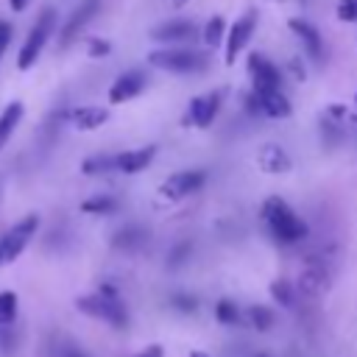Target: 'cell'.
I'll return each instance as SVG.
<instances>
[{"label": "cell", "instance_id": "6da1fadb", "mask_svg": "<svg viewBox=\"0 0 357 357\" xmlns=\"http://www.w3.org/2000/svg\"><path fill=\"white\" fill-rule=\"evenodd\" d=\"M262 223L268 226L273 240H279L284 245H293V243L307 237V223L290 209L287 201H282L276 195L265 198V204H262Z\"/></svg>", "mask_w": 357, "mask_h": 357}, {"label": "cell", "instance_id": "7a4b0ae2", "mask_svg": "<svg viewBox=\"0 0 357 357\" xmlns=\"http://www.w3.org/2000/svg\"><path fill=\"white\" fill-rule=\"evenodd\" d=\"M75 307H78L84 315H89V318H100V321L112 324L114 329H123V326L128 324L126 304L120 301L117 290H114V287H109V284L98 287V290H95V293H89V296L75 298Z\"/></svg>", "mask_w": 357, "mask_h": 357}, {"label": "cell", "instance_id": "3957f363", "mask_svg": "<svg viewBox=\"0 0 357 357\" xmlns=\"http://www.w3.org/2000/svg\"><path fill=\"white\" fill-rule=\"evenodd\" d=\"M53 28H56V11H53V8H45V11L36 17L33 28L28 31L25 42L20 45V53H17V67H20V70H31V67L36 64V59H39L42 47L47 45Z\"/></svg>", "mask_w": 357, "mask_h": 357}, {"label": "cell", "instance_id": "277c9868", "mask_svg": "<svg viewBox=\"0 0 357 357\" xmlns=\"http://www.w3.org/2000/svg\"><path fill=\"white\" fill-rule=\"evenodd\" d=\"M204 56L201 53H192V50H176V47H159V50H151L148 53V64L151 67H159L165 73H176V75H184V73H195L204 67Z\"/></svg>", "mask_w": 357, "mask_h": 357}, {"label": "cell", "instance_id": "5b68a950", "mask_svg": "<svg viewBox=\"0 0 357 357\" xmlns=\"http://www.w3.org/2000/svg\"><path fill=\"white\" fill-rule=\"evenodd\" d=\"M204 181H206V170H198V167H195V170H178V173L167 176V178L156 187V195H159V201L176 204V201H181V198L198 192V190L204 187Z\"/></svg>", "mask_w": 357, "mask_h": 357}, {"label": "cell", "instance_id": "8992f818", "mask_svg": "<svg viewBox=\"0 0 357 357\" xmlns=\"http://www.w3.org/2000/svg\"><path fill=\"white\" fill-rule=\"evenodd\" d=\"M36 229H39V215H25L22 220H17L11 229H6V231L0 234L3 265L14 262V259L28 248V243H31V240H33V234H36Z\"/></svg>", "mask_w": 357, "mask_h": 357}, {"label": "cell", "instance_id": "52a82bcc", "mask_svg": "<svg viewBox=\"0 0 357 357\" xmlns=\"http://www.w3.org/2000/svg\"><path fill=\"white\" fill-rule=\"evenodd\" d=\"M254 28H257V11L254 8H248L243 17H237L231 22V28L226 31V45H223V61H226V67H231L234 59L240 56V50L251 42Z\"/></svg>", "mask_w": 357, "mask_h": 357}, {"label": "cell", "instance_id": "ba28073f", "mask_svg": "<svg viewBox=\"0 0 357 357\" xmlns=\"http://www.w3.org/2000/svg\"><path fill=\"white\" fill-rule=\"evenodd\" d=\"M220 103H223V92H220V89L206 92V95H195V98L187 103L184 126L209 128V126H212V120H215V117H218V112H220Z\"/></svg>", "mask_w": 357, "mask_h": 357}, {"label": "cell", "instance_id": "9c48e42d", "mask_svg": "<svg viewBox=\"0 0 357 357\" xmlns=\"http://www.w3.org/2000/svg\"><path fill=\"white\" fill-rule=\"evenodd\" d=\"M142 89H145V73H142V70H128V73L117 75L114 84L109 86V103H112V106L128 103V100H134L137 95H142Z\"/></svg>", "mask_w": 357, "mask_h": 357}, {"label": "cell", "instance_id": "30bf717a", "mask_svg": "<svg viewBox=\"0 0 357 357\" xmlns=\"http://www.w3.org/2000/svg\"><path fill=\"white\" fill-rule=\"evenodd\" d=\"M251 98L257 100V109L265 117H290V100L282 89L273 86H251Z\"/></svg>", "mask_w": 357, "mask_h": 357}, {"label": "cell", "instance_id": "8fae6325", "mask_svg": "<svg viewBox=\"0 0 357 357\" xmlns=\"http://www.w3.org/2000/svg\"><path fill=\"white\" fill-rule=\"evenodd\" d=\"M326 284H329V268H326V262L324 259H315V257L307 259V265L298 273V290L304 296L315 298V296H321L326 290Z\"/></svg>", "mask_w": 357, "mask_h": 357}, {"label": "cell", "instance_id": "7c38bea8", "mask_svg": "<svg viewBox=\"0 0 357 357\" xmlns=\"http://www.w3.org/2000/svg\"><path fill=\"white\" fill-rule=\"evenodd\" d=\"M287 28L301 39L307 56H310L312 61H321V56H324V39H321L318 28H315L312 22L301 20V17H290V20H287Z\"/></svg>", "mask_w": 357, "mask_h": 357}, {"label": "cell", "instance_id": "4fadbf2b", "mask_svg": "<svg viewBox=\"0 0 357 357\" xmlns=\"http://www.w3.org/2000/svg\"><path fill=\"white\" fill-rule=\"evenodd\" d=\"M195 36V25L190 20H167V22H159L151 28V39L153 42H187Z\"/></svg>", "mask_w": 357, "mask_h": 357}, {"label": "cell", "instance_id": "5bb4252c", "mask_svg": "<svg viewBox=\"0 0 357 357\" xmlns=\"http://www.w3.org/2000/svg\"><path fill=\"white\" fill-rule=\"evenodd\" d=\"M248 75H251L254 86H273V89H279V67L268 56H262V53H251L248 56Z\"/></svg>", "mask_w": 357, "mask_h": 357}, {"label": "cell", "instance_id": "9a60e30c", "mask_svg": "<svg viewBox=\"0 0 357 357\" xmlns=\"http://www.w3.org/2000/svg\"><path fill=\"white\" fill-rule=\"evenodd\" d=\"M95 11H98V0H84L75 11H73V17L64 22V28H61V36H59V42H61V47H67L84 28H86V22L95 17Z\"/></svg>", "mask_w": 357, "mask_h": 357}, {"label": "cell", "instance_id": "2e32d148", "mask_svg": "<svg viewBox=\"0 0 357 357\" xmlns=\"http://www.w3.org/2000/svg\"><path fill=\"white\" fill-rule=\"evenodd\" d=\"M257 167L262 173H287L290 170V156L282 145L276 142H265L259 151H257Z\"/></svg>", "mask_w": 357, "mask_h": 357}, {"label": "cell", "instance_id": "e0dca14e", "mask_svg": "<svg viewBox=\"0 0 357 357\" xmlns=\"http://www.w3.org/2000/svg\"><path fill=\"white\" fill-rule=\"evenodd\" d=\"M156 151H159L156 145H142V148H131V151L114 153L117 156V170H123V173H139V170H145L153 162Z\"/></svg>", "mask_w": 357, "mask_h": 357}, {"label": "cell", "instance_id": "ac0fdd59", "mask_svg": "<svg viewBox=\"0 0 357 357\" xmlns=\"http://www.w3.org/2000/svg\"><path fill=\"white\" fill-rule=\"evenodd\" d=\"M70 117H73V126L78 131H95L109 120V109H103V106H78V109H73Z\"/></svg>", "mask_w": 357, "mask_h": 357}, {"label": "cell", "instance_id": "d6986e66", "mask_svg": "<svg viewBox=\"0 0 357 357\" xmlns=\"http://www.w3.org/2000/svg\"><path fill=\"white\" fill-rule=\"evenodd\" d=\"M22 112H25L22 100H11V103H6V109L0 112V151L6 148V142L11 139V134L17 131V126H20V120H22Z\"/></svg>", "mask_w": 357, "mask_h": 357}, {"label": "cell", "instance_id": "ffe728a7", "mask_svg": "<svg viewBox=\"0 0 357 357\" xmlns=\"http://www.w3.org/2000/svg\"><path fill=\"white\" fill-rule=\"evenodd\" d=\"M109 170H117V156H112V153H95L81 162V173H86V176H98V173H109Z\"/></svg>", "mask_w": 357, "mask_h": 357}, {"label": "cell", "instance_id": "44dd1931", "mask_svg": "<svg viewBox=\"0 0 357 357\" xmlns=\"http://www.w3.org/2000/svg\"><path fill=\"white\" fill-rule=\"evenodd\" d=\"M145 240H148V234H145L142 229H137V226H126V229H120V231L112 237V245H114V248H126V251H131V248L142 245Z\"/></svg>", "mask_w": 357, "mask_h": 357}, {"label": "cell", "instance_id": "7402d4cb", "mask_svg": "<svg viewBox=\"0 0 357 357\" xmlns=\"http://www.w3.org/2000/svg\"><path fill=\"white\" fill-rule=\"evenodd\" d=\"M117 209V198L112 195H92L86 201H81V212L86 215H112Z\"/></svg>", "mask_w": 357, "mask_h": 357}, {"label": "cell", "instance_id": "603a6c76", "mask_svg": "<svg viewBox=\"0 0 357 357\" xmlns=\"http://www.w3.org/2000/svg\"><path fill=\"white\" fill-rule=\"evenodd\" d=\"M248 321H251V326H254V329H259V332H268V329L273 326L276 315H273V310H271V307L254 304V307H248Z\"/></svg>", "mask_w": 357, "mask_h": 357}, {"label": "cell", "instance_id": "cb8c5ba5", "mask_svg": "<svg viewBox=\"0 0 357 357\" xmlns=\"http://www.w3.org/2000/svg\"><path fill=\"white\" fill-rule=\"evenodd\" d=\"M223 33H226V20H223L220 14L209 17L206 25H204V42H206L209 47H215V45L223 42Z\"/></svg>", "mask_w": 357, "mask_h": 357}, {"label": "cell", "instance_id": "d4e9b609", "mask_svg": "<svg viewBox=\"0 0 357 357\" xmlns=\"http://www.w3.org/2000/svg\"><path fill=\"white\" fill-rule=\"evenodd\" d=\"M17 318V293L3 290L0 293V326H11Z\"/></svg>", "mask_w": 357, "mask_h": 357}, {"label": "cell", "instance_id": "484cf974", "mask_svg": "<svg viewBox=\"0 0 357 357\" xmlns=\"http://www.w3.org/2000/svg\"><path fill=\"white\" fill-rule=\"evenodd\" d=\"M215 318H218L220 324L231 326V324H237V321H240V312H237L234 301H229V298H220V301L215 304Z\"/></svg>", "mask_w": 357, "mask_h": 357}, {"label": "cell", "instance_id": "4316f807", "mask_svg": "<svg viewBox=\"0 0 357 357\" xmlns=\"http://www.w3.org/2000/svg\"><path fill=\"white\" fill-rule=\"evenodd\" d=\"M271 296H273V301H279L282 307H293V287H290V282H284V279L271 282Z\"/></svg>", "mask_w": 357, "mask_h": 357}, {"label": "cell", "instance_id": "83f0119b", "mask_svg": "<svg viewBox=\"0 0 357 357\" xmlns=\"http://www.w3.org/2000/svg\"><path fill=\"white\" fill-rule=\"evenodd\" d=\"M335 17L340 22H357V0H340L335 8Z\"/></svg>", "mask_w": 357, "mask_h": 357}, {"label": "cell", "instance_id": "f1b7e54d", "mask_svg": "<svg viewBox=\"0 0 357 357\" xmlns=\"http://www.w3.org/2000/svg\"><path fill=\"white\" fill-rule=\"evenodd\" d=\"M109 50H112V45H109L106 39H89V45H86V53H89L92 59H98V56H109Z\"/></svg>", "mask_w": 357, "mask_h": 357}, {"label": "cell", "instance_id": "f546056e", "mask_svg": "<svg viewBox=\"0 0 357 357\" xmlns=\"http://www.w3.org/2000/svg\"><path fill=\"white\" fill-rule=\"evenodd\" d=\"M8 45H11V25L0 20V59H3V53L8 50Z\"/></svg>", "mask_w": 357, "mask_h": 357}, {"label": "cell", "instance_id": "4dcf8cb0", "mask_svg": "<svg viewBox=\"0 0 357 357\" xmlns=\"http://www.w3.org/2000/svg\"><path fill=\"white\" fill-rule=\"evenodd\" d=\"M173 304L178 310H184V312H192L195 310V298L192 296H173Z\"/></svg>", "mask_w": 357, "mask_h": 357}, {"label": "cell", "instance_id": "1f68e13d", "mask_svg": "<svg viewBox=\"0 0 357 357\" xmlns=\"http://www.w3.org/2000/svg\"><path fill=\"white\" fill-rule=\"evenodd\" d=\"M137 357H165V351H162V346H145V351H139Z\"/></svg>", "mask_w": 357, "mask_h": 357}, {"label": "cell", "instance_id": "d6a6232c", "mask_svg": "<svg viewBox=\"0 0 357 357\" xmlns=\"http://www.w3.org/2000/svg\"><path fill=\"white\" fill-rule=\"evenodd\" d=\"M28 3H31V0H8L11 11H17V14H20V11H25V8H28Z\"/></svg>", "mask_w": 357, "mask_h": 357}, {"label": "cell", "instance_id": "836d02e7", "mask_svg": "<svg viewBox=\"0 0 357 357\" xmlns=\"http://www.w3.org/2000/svg\"><path fill=\"white\" fill-rule=\"evenodd\" d=\"M61 357H86V354H81L78 349H61Z\"/></svg>", "mask_w": 357, "mask_h": 357}, {"label": "cell", "instance_id": "e575fe53", "mask_svg": "<svg viewBox=\"0 0 357 357\" xmlns=\"http://www.w3.org/2000/svg\"><path fill=\"white\" fill-rule=\"evenodd\" d=\"M190 357H209V354H204V351H190Z\"/></svg>", "mask_w": 357, "mask_h": 357}, {"label": "cell", "instance_id": "d590c367", "mask_svg": "<svg viewBox=\"0 0 357 357\" xmlns=\"http://www.w3.org/2000/svg\"><path fill=\"white\" fill-rule=\"evenodd\" d=\"M354 117H357V95H354Z\"/></svg>", "mask_w": 357, "mask_h": 357}, {"label": "cell", "instance_id": "8d00e7d4", "mask_svg": "<svg viewBox=\"0 0 357 357\" xmlns=\"http://www.w3.org/2000/svg\"><path fill=\"white\" fill-rule=\"evenodd\" d=\"M173 3H176V6H184V3H187V0H173Z\"/></svg>", "mask_w": 357, "mask_h": 357}, {"label": "cell", "instance_id": "74e56055", "mask_svg": "<svg viewBox=\"0 0 357 357\" xmlns=\"http://www.w3.org/2000/svg\"><path fill=\"white\" fill-rule=\"evenodd\" d=\"M0 265H3V248H0Z\"/></svg>", "mask_w": 357, "mask_h": 357}, {"label": "cell", "instance_id": "f35d334b", "mask_svg": "<svg viewBox=\"0 0 357 357\" xmlns=\"http://www.w3.org/2000/svg\"><path fill=\"white\" fill-rule=\"evenodd\" d=\"M254 357H268V354H254Z\"/></svg>", "mask_w": 357, "mask_h": 357}]
</instances>
